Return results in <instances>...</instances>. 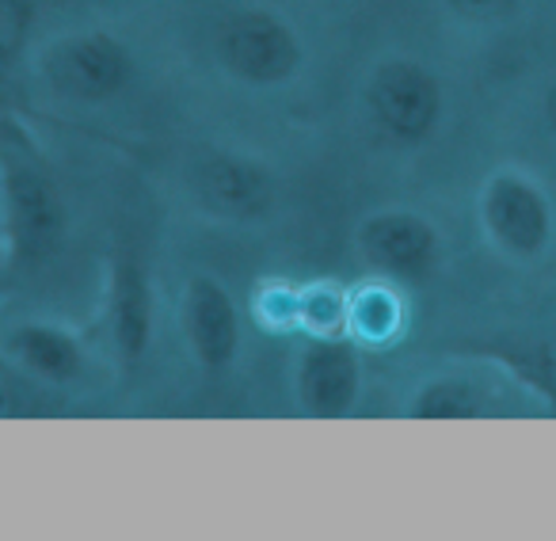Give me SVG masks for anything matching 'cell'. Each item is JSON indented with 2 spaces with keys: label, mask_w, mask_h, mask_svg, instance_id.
Masks as SVG:
<instances>
[{
  "label": "cell",
  "mask_w": 556,
  "mask_h": 541,
  "mask_svg": "<svg viewBox=\"0 0 556 541\" xmlns=\"http://www.w3.org/2000/svg\"><path fill=\"white\" fill-rule=\"evenodd\" d=\"M363 111L386 146L419 149L431 141L446 115V85L416 58H381L363 80Z\"/></svg>",
  "instance_id": "cell-1"
},
{
  "label": "cell",
  "mask_w": 556,
  "mask_h": 541,
  "mask_svg": "<svg viewBox=\"0 0 556 541\" xmlns=\"http://www.w3.org/2000/svg\"><path fill=\"white\" fill-rule=\"evenodd\" d=\"M214 62L244 88H282L305 65L302 32L267 4H240L214 27Z\"/></svg>",
  "instance_id": "cell-2"
},
{
  "label": "cell",
  "mask_w": 556,
  "mask_h": 541,
  "mask_svg": "<svg viewBox=\"0 0 556 541\" xmlns=\"http://www.w3.org/2000/svg\"><path fill=\"white\" fill-rule=\"evenodd\" d=\"M484 240L510 263H538L556 240V210L545 187L518 168H500L477 194Z\"/></svg>",
  "instance_id": "cell-3"
},
{
  "label": "cell",
  "mask_w": 556,
  "mask_h": 541,
  "mask_svg": "<svg viewBox=\"0 0 556 541\" xmlns=\"http://www.w3.org/2000/svg\"><path fill=\"white\" fill-rule=\"evenodd\" d=\"M0 222H4V252L16 270L39 267L62 240V199L24 153H0Z\"/></svg>",
  "instance_id": "cell-4"
},
{
  "label": "cell",
  "mask_w": 556,
  "mask_h": 541,
  "mask_svg": "<svg viewBox=\"0 0 556 541\" xmlns=\"http://www.w3.org/2000/svg\"><path fill=\"white\" fill-rule=\"evenodd\" d=\"M355 248L363 263L389 282H427L442 263V232L419 210L389 206L358 222Z\"/></svg>",
  "instance_id": "cell-5"
},
{
  "label": "cell",
  "mask_w": 556,
  "mask_h": 541,
  "mask_svg": "<svg viewBox=\"0 0 556 541\" xmlns=\"http://www.w3.org/2000/svg\"><path fill=\"white\" fill-rule=\"evenodd\" d=\"M130 47L111 32H77L58 39L42 58V77L58 96L77 103H108L134 85Z\"/></svg>",
  "instance_id": "cell-6"
},
{
  "label": "cell",
  "mask_w": 556,
  "mask_h": 541,
  "mask_svg": "<svg viewBox=\"0 0 556 541\" xmlns=\"http://www.w3.org/2000/svg\"><path fill=\"white\" fill-rule=\"evenodd\" d=\"M191 194L206 214L237 225L263 222L278 202L275 176L232 149H210L191 164Z\"/></svg>",
  "instance_id": "cell-7"
},
{
  "label": "cell",
  "mask_w": 556,
  "mask_h": 541,
  "mask_svg": "<svg viewBox=\"0 0 556 541\" xmlns=\"http://www.w3.org/2000/svg\"><path fill=\"white\" fill-rule=\"evenodd\" d=\"M363 393V358L351 336H309L294 366V397L305 416L340 419Z\"/></svg>",
  "instance_id": "cell-8"
},
{
  "label": "cell",
  "mask_w": 556,
  "mask_h": 541,
  "mask_svg": "<svg viewBox=\"0 0 556 541\" xmlns=\"http://www.w3.org/2000/svg\"><path fill=\"white\" fill-rule=\"evenodd\" d=\"M179 332L191 358L210 374H222L240 355V310L225 282L214 275H191L179 298Z\"/></svg>",
  "instance_id": "cell-9"
},
{
  "label": "cell",
  "mask_w": 556,
  "mask_h": 541,
  "mask_svg": "<svg viewBox=\"0 0 556 541\" xmlns=\"http://www.w3.org/2000/svg\"><path fill=\"white\" fill-rule=\"evenodd\" d=\"M0 355L16 370L47 381V386H70L85 374V348L73 332L47 320H20L0 332Z\"/></svg>",
  "instance_id": "cell-10"
},
{
  "label": "cell",
  "mask_w": 556,
  "mask_h": 541,
  "mask_svg": "<svg viewBox=\"0 0 556 541\" xmlns=\"http://www.w3.org/2000/svg\"><path fill=\"white\" fill-rule=\"evenodd\" d=\"M111 336L126 363H138L153 340V290L138 260H123L111 275Z\"/></svg>",
  "instance_id": "cell-11"
},
{
  "label": "cell",
  "mask_w": 556,
  "mask_h": 541,
  "mask_svg": "<svg viewBox=\"0 0 556 541\" xmlns=\"http://www.w3.org/2000/svg\"><path fill=\"white\" fill-rule=\"evenodd\" d=\"M404 328V302L393 282H370V287L348 294V336L358 343H393Z\"/></svg>",
  "instance_id": "cell-12"
},
{
  "label": "cell",
  "mask_w": 556,
  "mask_h": 541,
  "mask_svg": "<svg viewBox=\"0 0 556 541\" xmlns=\"http://www.w3.org/2000/svg\"><path fill=\"white\" fill-rule=\"evenodd\" d=\"M484 412V397L469 386V381L457 378H442V381H427L416 397H412L408 416L416 419H472Z\"/></svg>",
  "instance_id": "cell-13"
},
{
  "label": "cell",
  "mask_w": 556,
  "mask_h": 541,
  "mask_svg": "<svg viewBox=\"0 0 556 541\" xmlns=\"http://www.w3.org/2000/svg\"><path fill=\"white\" fill-rule=\"evenodd\" d=\"M298 325L309 336H348V294L332 282L298 290Z\"/></svg>",
  "instance_id": "cell-14"
},
{
  "label": "cell",
  "mask_w": 556,
  "mask_h": 541,
  "mask_svg": "<svg viewBox=\"0 0 556 541\" xmlns=\"http://www.w3.org/2000/svg\"><path fill=\"white\" fill-rule=\"evenodd\" d=\"M442 9L454 20H462V24L492 27L515 20L526 9V0H442Z\"/></svg>",
  "instance_id": "cell-15"
},
{
  "label": "cell",
  "mask_w": 556,
  "mask_h": 541,
  "mask_svg": "<svg viewBox=\"0 0 556 541\" xmlns=\"http://www.w3.org/2000/svg\"><path fill=\"white\" fill-rule=\"evenodd\" d=\"M541 108H545V123H548V130L556 134V85H548L545 103H541Z\"/></svg>",
  "instance_id": "cell-16"
},
{
  "label": "cell",
  "mask_w": 556,
  "mask_h": 541,
  "mask_svg": "<svg viewBox=\"0 0 556 541\" xmlns=\"http://www.w3.org/2000/svg\"><path fill=\"white\" fill-rule=\"evenodd\" d=\"M9 404H12V397H9V389H4V381H0V416L9 412Z\"/></svg>",
  "instance_id": "cell-17"
}]
</instances>
